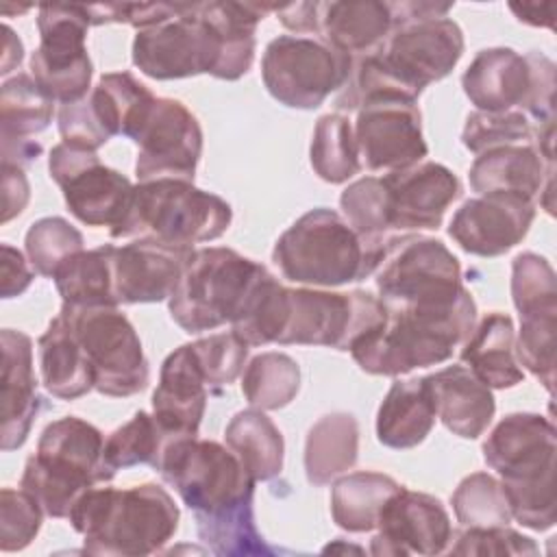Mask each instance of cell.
<instances>
[{
    "label": "cell",
    "instance_id": "4fadbf2b",
    "mask_svg": "<svg viewBox=\"0 0 557 557\" xmlns=\"http://www.w3.org/2000/svg\"><path fill=\"white\" fill-rule=\"evenodd\" d=\"M89 26V4L39 7V46L30 57V74L54 102L70 104L87 96L94 74L85 46Z\"/></svg>",
    "mask_w": 557,
    "mask_h": 557
},
{
    "label": "cell",
    "instance_id": "9c48e42d",
    "mask_svg": "<svg viewBox=\"0 0 557 557\" xmlns=\"http://www.w3.org/2000/svg\"><path fill=\"white\" fill-rule=\"evenodd\" d=\"M374 274L385 309H444L468 294L459 259L435 237L394 235Z\"/></svg>",
    "mask_w": 557,
    "mask_h": 557
},
{
    "label": "cell",
    "instance_id": "ba28073f",
    "mask_svg": "<svg viewBox=\"0 0 557 557\" xmlns=\"http://www.w3.org/2000/svg\"><path fill=\"white\" fill-rule=\"evenodd\" d=\"M265 274V265L231 248L194 250L168 298L170 315L187 333L233 324Z\"/></svg>",
    "mask_w": 557,
    "mask_h": 557
},
{
    "label": "cell",
    "instance_id": "7402d4cb",
    "mask_svg": "<svg viewBox=\"0 0 557 557\" xmlns=\"http://www.w3.org/2000/svg\"><path fill=\"white\" fill-rule=\"evenodd\" d=\"M2 379H0V446L2 450L20 448L41 409L37 379L33 370V342L26 333L2 329Z\"/></svg>",
    "mask_w": 557,
    "mask_h": 557
},
{
    "label": "cell",
    "instance_id": "7a4b0ae2",
    "mask_svg": "<svg viewBox=\"0 0 557 557\" xmlns=\"http://www.w3.org/2000/svg\"><path fill=\"white\" fill-rule=\"evenodd\" d=\"M555 424L540 413H509L483 442V459L503 479L511 518L533 531L555 527Z\"/></svg>",
    "mask_w": 557,
    "mask_h": 557
},
{
    "label": "cell",
    "instance_id": "f5cc1de1",
    "mask_svg": "<svg viewBox=\"0 0 557 557\" xmlns=\"http://www.w3.org/2000/svg\"><path fill=\"white\" fill-rule=\"evenodd\" d=\"M283 26L296 33H318V2H289L272 4Z\"/></svg>",
    "mask_w": 557,
    "mask_h": 557
},
{
    "label": "cell",
    "instance_id": "484cf974",
    "mask_svg": "<svg viewBox=\"0 0 557 557\" xmlns=\"http://www.w3.org/2000/svg\"><path fill=\"white\" fill-rule=\"evenodd\" d=\"M392 30L389 2L333 0L318 2V33L322 41L346 52L368 54L376 50Z\"/></svg>",
    "mask_w": 557,
    "mask_h": 557
},
{
    "label": "cell",
    "instance_id": "c3c4849f",
    "mask_svg": "<svg viewBox=\"0 0 557 557\" xmlns=\"http://www.w3.org/2000/svg\"><path fill=\"white\" fill-rule=\"evenodd\" d=\"M453 555H537V546L531 537L509 527L466 529L457 544L450 548Z\"/></svg>",
    "mask_w": 557,
    "mask_h": 557
},
{
    "label": "cell",
    "instance_id": "bcb514c9",
    "mask_svg": "<svg viewBox=\"0 0 557 557\" xmlns=\"http://www.w3.org/2000/svg\"><path fill=\"white\" fill-rule=\"evenodd\" d=\"M248 344H244L233 331L218 333L191 344L196 363L209 387H222L233 383L248 359Z\"/></svg>",
    "mask_w": 557,
    "mask_h": 557
},
{
    "label": "cell",
    "instance_id": "816d5d0a",
    "mask_svg": "<svg viewBox=\"0 0 557 557\" xmlns=\"http://www.w3.org/2000/svg\"><path fill=\"white\" fill-rule=\"evenodd\" d=\"M2 252V287L0 294L2 298H13L20 296L22 292H26V287L33 283V270L28 268L24 255L13 248L11 244H2L0 246Z\"/></svg>",
    "mask_w": 557,
    "mask_h": 557
},
{
    "label": "cell",
    "instance_id": "4316f807",
    "mask_svg": "<svg viewBox=\"0 0 557 557\" xmlns=\"http://www.w3.org/2000/svg\"><path fill=\"white\" fill-rule=\"evenodd\" d=\"M513 322L507 313H487L468 335L461 361L490 389H505L522 383L524 372L516 359Z\"/></svg>",
    "mask_w": 557,
    "mask_h": 557
},
{
    "label": "cell",
    "instance_id": "5b68a950",
    "mask_svg": "<svg viewBox=\"0 0 557 557\" xmlns=\"http://www.w3.org/2000/svg\"><path fill=\"white\" fill-rule=\"evenodd\" d=\"M154 470L194 511L198 531L252 507L257 481L239 457L218 442L196 435L172 440Z\"/></svg>",
    "mask_w": 557,
    "mask_h": 557
},
{
    "label": "cell",
    "instance_id": "f35d334b",
    "mask_svg": "<svg viewBox=\"0 0 557 557\" xmlns=\"http://www.w3.org/2000/svg\"><path fill=\"white\" fill-rule=\"evenodd\" d=\"M54 100L28 74L7 78L0 89V122L2 137L28 139L41 133L52 122Z\"/></svg>",
    "mask_w": 557,
    "mask_h": 557
},
{
    "label": "cell",
    "instance_id": "9a60e30c",
    "mask_svg": "<svg viewBox=\"0 0 557 557\" xmlns=\"http://www.w3.org/2000/svg\"><path fill=\"white\" fill-rule=\"evenodd\" d=\"M48 172L78 222L111 231L126 213L135 185L117 170L102 165L96 150L61 141L50 150Z\"/></svg>",
    "mask_w": 557,
    "mask_h": 557
},
{
    "label": "cell",
    "instance_id": "ab89813d",
    "mask_svg": "<svg viewBox=\"0 0 557 557\" xmlns=\"http://www.w3.org/2000/svg\"><path fill=\"white\" fill-rule=\"evenodd\" d=\"M172 442L154 420V416L146 411H137L126 424L115 429L104 440V463L111 472L120 468H131L137 463L157 466L163 448Z\"/></svg>",
    "mask_w": 557,
    "mask_h": 557
},
{
    "label": "cell",
    "instance_id": "9f6ffc18",
    "mask_svg": "<svg viewBox=\"0 0 557 557\" xmlns=\"http://www.w3.org/2000/svg\"><path fill=\"white\" fill-rule=\"evenodd\" d=\"M24 59V46L22 39L13 33V28L9 24L2 26V65H0V74L7 76L11 70H15Z\"/></svg>",
    "mask_w": 557,
    "mask_h": 557
},
{
    "label": "cell",
    "instance_id": "ee69618b",
    "mask_svg": "<svg viewBox=\"0 0 557 557\" xmlns=\"http://www.w3.org/2000/svg\"><path fill=\"white\" fill-rule=\"evenodd\" d=\"M535 137L537 128H533L531 120L522 111H474L468 115L461 133L463 146L474 154H481L498 146L535 144Z\"/></svg>",
    "mask_w": 557,
    "mask_h": 557
},
{
    "label": "cell",
    "instance_id": "74e56055",
    "mask_svg": "<svg viewBox=\"0 0 557 557\" xmlns=\"http://www.w3.org/2000/svg\"><path fill=\"white\" fill-rule=\"evenodd\" d=\"M300 389V368L285 352H261L250 359L242 376V392L250 407L272 411L289 405Z\"/></svg>",
    "mask_w": 557,
    "mask_h": 557
},
{
    "label": "cell",
    "instance_id": "7dc6e473",
    "mask_svg": "<svg viewBox=\"0 0 557 557\" xmlns=\"http://www.w3.org/2000/svg\"><path fill=\"white\" fill-rule=\"evenodd\" d=\"M44 509L22 487H2L0 492V550L13 553L26 548L41 529Z\"/></svg>",
    "mask_w": 557,
    "mask_h": 557
},
{
    "label": "cell",
    "instance_id": "db71d44e",
    "mask_svg": "<svg viewBox=\"0 0 557 557\" xmlns=\"http://www.w3.org/2000/svg\"><path fill=\"white\" fill-rule=\"evenodd\" d=\"M511 13L531 26L553 28L555 24V2H509Z\"/></svg>",
    "mask_w": 557,
    "mask_h": 557
},
{
    "label": "cell",
    "instance_id": "d590c367",
    "mask_svg": "<svg viewBox=\"0 0 557 557\" xmlns=\"http://www.w3.org/2000/svg\"><path fill=\"white\" fill-rule=\"evenodd\" d=\"M339 207L350 228L361 237L366 248L381 263L385 248L394 237L389 235L392 233L389 196L383 178L366 176L350 183L339 196Z\"/></svg>",
    "mask_w": 557,
    "mask_h": 557
},
{
    "label": "cell",
    "instance_id": "f6af8a7d",
    "mask_svg": "<svg viewBox=\"0 0 557 557\" xmlns=\"http://www.w3.org/2000/svg\"><path fill=\"white\" fill-rule=\"evenodd\" d=\"M557 313H537L520 318L516 355L520 363L540 379L553 394L555 383V348H557Z\"/></svg>",
    "mask_w": 557,
    "mask_h": 557
},
{
    "label": "cell",
    "instance_id": "e575fe53",
    "mask_svg": "<svg viewBox=\"0 0 557 557\" xmlns=\"http://www.w3.org/2000/svg\"><path fill=\"white\" fill-rule=\"evenodd\" d=\"M226 446L239 457L255 481H270L283 470L285 442L276 424L261 409H246L231 418Z\"/></svg>",
    "mask_w": 557,
    "mask_h": 557
},
{
    "label": "cell",
    "instance_id": "52a82bcc",
    "mask_svg": "<svg viewBox=\"0 0 557 557\" xmlns=\"http://www.w3.org/2000/svg\"><path fill=\"white\" fill-rule=\"evenodd\" d=\"M272 259L285 278L313 287H339L379 268V259L350 224L326 207L300 215L276 239Z\"/></svg>",
    "mask_w": 557,
    "mask_h": 557
},
{
    "label": "cell",
    "instance_id": "681fc988",
    "mask_svg": "<svg viewBox=\"0 0 557 557\" xmlns=\"http://www.w3.org/2000/svg\"><path fill=\"white\" fill-rule=\"evenodd\" d=\"M57 120H59L61 139L65 144H74V146H81L87 150H98L100 146H104L111 139V135L102 126V122L89 100V94L78 102L61 104Z\"/></svg>",
    "mask_w": 557,
    "mask_h": 557
},
{
    "label": "cell",
    "instance_id": "4dcf8cb0",
    "mask_svg": "<svg viewBox=\"0 0 557 557\" xmlns=\"http://www.w3.org/2000/svg\"><path fill=\"white\" fill-rule=\"evenodd\" d=\"M359 424L352 413L335 411L322 416L307 433L305 472L309 483L326 485L357 461Z\"/></svg>",
    "mask_w": 557,
    "mask_h": 557
},
{
    "label": "cell",
    "instance_id": "30bf717a",
    "mask_svg": "<svg viewBox=\"0 0 557 557\" xmlns=\"http://www.w3.org/2000/svg\"><path fill=\"white\" fill-rule=\"evenodd\" d=\"M461 87L476 111L544 117L555 109V63L542 52L485 48L463 72Z\"/></svg>",
    "mask_w": 557,
    "mask_h": 557
},
{
    "label": "cell",
    "instance_id": "2e32d148",
    "mask_svg": "<svg viewBox=\"0 0 557 557\" xmlns=\"http://www.w3.org/2000/svg\"><path fill=\"white\" fill-rule=\"evenodd\" d=\"M355 139L370 170L396 172L420 163L429 148L422 137V115L413 100L379 96L357 109Z\"/></svg>",
    "mask_w": 557,
    "mask_h": 557
},
{
    "label": "cell",
    "instance_id": "6da1fadb",
    "mask_svg": "<svg viewBox=\"0 0 557 557\" xmlns=\"http://www.w3.org/2000/svg\"><path fill=\"white\" fill-rule=\"evenodd\" d=\"M67 518L83 535V550L104 557L152 555L178 529V507L157 483L128 490L89 487Z\"/></svg>",
    "mask_w": 557,
    "mask_h": 557
},
{
    "label": "cell",
    "instance_id": "d6a6232c",
    "mask_svg": "<svg viewBox=\"0 0 557 557\" xmlns=\"http://www.w3.org/2000/svg\"><path fill=\"white\" fill-rule=\"evenodd\" d=\"M89 100L111 137L124 135L135 141L157 98L131 72H109L89 91Z\"/></svg>",
    "mask_w": 557,
    "mask_h": 557
},
{
    "label": "cell",
    "instance_id": "ffe728a7",
    "mask_svg": "<svg viewBox=\"0 0 557 557\" xmlns=\"http://www.w3.org/2000/svg\"><path fill=\"white\" fill-rule=\"evenodd\" d=\"M389 196L392 233L440 228L446 209L461 196V183L446 165L435 161L416 163L383 176Z\"/></svg>",
    "mask_w": 557,
    "mask_h": 557
},
{
    "label": "cell",
    "instance_id": "f1b7e54d",
    "mask_svg": "<svg viewBox=\"0 0 557 557\" xmlns=\"http://www.w3.org/2000/svg\"><path fill=\"white\" fill-rule=\"evenodd\" d=\"M39 372L44 387L61 400H76L94 389L89 359L61 313L39 337Z\"/></svg>",
    "mask_w": 557,
    "mask_h": 557
},
{
    "label": "cell",
    "instance_id": "60d3db41",
    "mask_svg": "<svg viewBox=\"0 0 557 557\" xmlns=\"http://www.w3.org/2000/svg\"><path fill=\"white\" fill-rule=\"evenodd\" d=\"M450 503L457 522H461L466 529L507 527L511 522L503 485L487 472L466 476L453 492Z\"/></svg>",
    "mask_w": 557,
    "mask_h": 557
},
{
    "label": "cell",
    "instance_id": "603a6c76",
    "mask_svg": "<svg viewBox=\"0 0 557 557\" xmlns=\"http://www.w3.org/2000/svg\"><path fill=\"white\" fill-rule=\"evenodd\" d=\"M207 407V383L196 363L191 344L172 350L161 363L152 394V416L170 440L194 437Z\"/></svg>",
    "mask_w": 557,
    "mask_h": 557
},
{
    "label": "cell",
    "instance_id": "3957f363",
    "mask_svg": "<svg viewBox=\"0 0 557 557\" xmlns=\"http://www.w3.org/2000/svg\"><path fill=\"white\" fill-rule=\"evenodd\" d=\"M476 302L468 292L444 309H387V320L350 346L368 374L400 376L446 361L472 333Z\"/></svg>",
    "mask_w": 557,
    "mask_h": 557
},
{
    "label": "cell",
    "instance_id": "cb8c5ba5",
    "mask_svg": "<svg viewBox=\"0 0 557 557\" xmlns=\"http://www.w3.org/2000/svg\"><path fill=\"white\" fill-rule=\"evenodd\" d=\"M553 174L555 163H548L535 144H511L490 148L470 165V187L483 194H520L531 200L546 191L544 209L553 213Z\"/></svg>",
    "mask_w": 557,
    "mask_h": 557
},
{
    "label": "cell",
    "instance_id": "7c38bea8",
    "mask_svg": "<svg viewBox=\"0 0 557 557\" xmlns=\"http://www.w3.org/2000/svg\"><path fill=\"white\" fill-rule=\"evenodd\" d=\"M78 337L102 396L126 398L146 389L150 379L141 342L117 307H67L59 311Z\"/></svg>",
    "mask_w": 557,
    "mask_h": 557
},
{
    "label": "cell",
    "instance_id": "1f68e13d",
    "mask_svg": "<svg viewBox=\"0 0 557 557\" xmlns=\"http://www.w3.org/2000/svg\"><path fill=\"white\" fill-rule=\"evenodd\" d=\"M113 244L81 250L54 272L57 292L67 307H117L113 289Z\"/></svg>",
    "mask_w": 557,
    "mask_h": 557
},
{
    "label": "cell",
    "instance_id": "44dd1931",
    "mask_svg": "<svg viewBox=\"0 0 557 557\" xmlns=\"http://www.w3.org/2000/svg\"><path fill=\"white\" fill-rule=\"evenodd\" d=\"M194 248L137 239L113 248V289L122 305L161 302L176 289Z\"/></svg>",
    "mask_w": 557,
    "mask_h": 557
},
{
    "label": "cell",
    "instance_id": "ac0fdd59",
    "mask_svg": "<svg viewBox=\"0 0 557 557\" xmlns=\"http://www.w3.org/2000/svg\"><path fill=\"white\" fill-rule=\"evenodd\" d=\"M379 533L372 537V555H440L453 540L448 511L440 498L400 487L383 507Z\"/></svg>",
    "mask_w": 557,
    "mask_h": 557
},
{
    "label": "cell",
    "instance_id": "f546056e",
    "mask_svg": "<svg viewBox=\"0 0 557 557\" xmlns=\"http://www.w3.org/2000/svg\"><path fill=\"white\" fill-rule=\"evenodd\" d=\"M272 11V4L259 2H200V13L218 30L222 41V57L215 78L237 81L255 61V30L259 20Z\"/></svg>",
    "mask_w": 557,
    "mask_h": 557
},
{
    "label": "cell",
    "instance_id": "7bdbcfd3",
    "mask_svg": "<svg viewBox=\"0 0 557 557\" xmlns=\"http://www.w3.org/2000/svg\"><path fill=\"white\" fill-rule=\"evenodd\" d=\"M83 235L65 218H41L26 231V255L37 274L52 278L59 265L83 250Z\"/></svg>",
    "mask_w": 557,
    "mask_h": 557
},
{
    "label": "cell",
    "instance_id": "d6986e66",
    "mask_svg": "<svg viewBox=\"0 0 557 557\" xmlns=\"http://www.w3.org/2000/svg\"><path fill=\"white\" fill-rule=\"evenodd\" d=\"M535 218V200L520 194H483L466 200L448 224V235L470 255L498 257L524 239Z\"/></svg>",
    "mask_w": 557,
    "mask_h": 557
},
{
    "label": "cell",
    "instance_id": "d4e9b609",
    "mask_svg": "<svg viewBox=\"0 0 557 557\" xmlns=\"http://www.w3.org/2000/svg\"><path fill=\"white\" fill-rule=\"evenodd\" d=\"M435 416L448 431L463 440H476L490 426L496 403L492 389L481 383L470 368L448 366L435 374L424 376Z\"/></svg>",
    "mask_w": 557,
    "mask_h": 557
},
{
    "label": "cell",
    "instance_id": "836d02e7",
    "mask_svg": "<svg viewBox=\"0 0 557 557\" xmlns=\"http://www.w3.org/2000/svg\"><path fill=\"white\" fill-rule=\"evenodd\" d=\"M400 487V483L381 472H352L342 476L331 490L333 522L350 533L376 529L385 503Z\"/></svg>",
    "mask_w": 557,
    "mask_h": 557
},
{
    "label": "cell",
    "instance_id": "83f0119b",
    "mask_svg": "<svg viewBox=\"0 0 557 557\" xmlns=\"http://www.w3.org/2000/svg\"><path fill=\"white\" fill-rule=\"evenodd\" d=\"M435 407L426 379L396 381L376 413V437L387 448H413L435 424Z\"/></svg>",
    "mask_w": 557,
    "mask_h": 557
},
{
    "label": "cell",
    "instance_id": "8fae6325",
    "mask_svg": "<svg viewBox=\"0 0 557 557\" xmlns=\"http://www.w3.org/2000/svg\"><path fill=\"white\" fill-rule=\"evenodd\" d=\"M352 70V57L322 39L278 35L265 46L261 78L274 100L289 109H318L339 91Z\"/></svg>",
    "mask_w": 557,
    "mask_h": 557
},
{
    "label": "cell",
    "instance_id": "b9f144b4",
    "mask_svg": "<svg viewBox=\"0 0 557 557\" xmlns=\"http://www.w3.org/2000/svg\"><path fill=\"white\" fill-rule=\"evenodd\" d=\"M511 296L520 318L557 313V278L553 265L535 252H520L511 263Z\"/></svg>",
    "mask_w": 557,
    "mask_h": 557
},
{
    "label": "cell",
    "instance_id": "11a10c76",
    "mask_svg": "<svg viewBox=\"0 0 557 557\" xmlns=\"http://www.w3.org/2000/svg\"><path fill=\"white\" fill-rule=\"evenodd\" d=\"M41 154V146L30 139L20 137H2V163L24 165Z\"/></svg>",
    "mask_w": 557,
    "mask_h": 557
},
{
    "label": "cell",
    "instance_id": "277c9868",
    "mask_svg": "<svg viewBox=\"0 0 557 557\" xmlns=\"http://www.w3.org/2000/svg\"><path fill=\"white\" fill-rule=\"evenodd\" d=\"M102 450L104 437L94 424L76 416L59 418L41 431L37 453L26 459L20 485L46 516L67 518L89 487L115 476Z\"/></svg>",
    "mask_w": 557,
    "mask_h": 557
},
{
    "label": "cell",
    "instance_id": "5bb4252c",
    "mask_svg": "<svg viewBox=\"0 0 557 557\" xmlns=\"http://www.w3.org/2000/svg\"><path fill=\"white\" fill-rule=\"evenodd\" d=\"M222 57L218 30L200 13V2L161 24L137 30L133 63L150 78L172 81L198 74H215Z\"/></svg>",
    "mask_w": 557,
    "mask_h": 557
},
{
    "label": "cell",
    "instance_id": "f907efd6",
    "mask_svg": "<svg viewBox=\"0 0 557 557\" xmlns=\"http://www.w3.org/2000/svg\"><path fill=\"white\" fill-rule=\"evenodd\" d=\"M30 198L28 178L22 165L2 163V222L20 215Z\"/></svg>",
    "mask_w": 557,
    "mask_h": 557
},
{
    "label": "cell",
    "instance_id": "8992f818",
    "mask_svg": "<svg viewBox=\"0 0 557 557\" xmlns=\"http://www.w3.org/2000/svg\"><path fill=\"white\" fill-rule=\"evenodd\" d=\"M231 220V205L191 181H139L126 213L111 228V237H139L194 248V244L222 237Z\"/></svg>",
    "mask_w": 557,
    "mask_h": 557
},
{
    "label": "cell",
    "instance_id": "e0dca14e",
    "mask_svg": "<svg viewBox=\"0 0 557 557\" xmlns=\"http://www.w3.org/2000/svg\"><path fill=\"white\" fill-rule=\"evenodd\" d=\"M135 144L139 146L135 161L139 181H194L202 154V131L181 100L157 98Z\"/></svg>",
    "mask_w": 557,
    "mask_h": 557
},
{
    "label": "cell",
    "instance_id": "8d00e7d4",
    "mask_svg": "<svg viewBox=\"0 0 557 557\" xmlns=\"http://www.w3.org/2000/svg\"><path fill=\"white\" fill-rule=\"evenodd\" d=\"M311 168L326 183H346L359 168V148L350 120L339 113H326L315 122L311 137Z\"/></svg>",
    "mask_w": 557,
    "mask_h": 557
}]
</instances>
